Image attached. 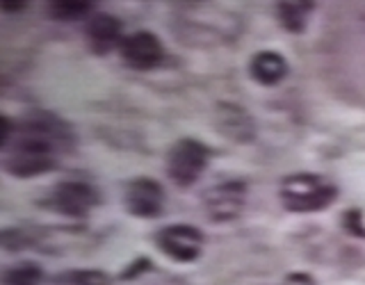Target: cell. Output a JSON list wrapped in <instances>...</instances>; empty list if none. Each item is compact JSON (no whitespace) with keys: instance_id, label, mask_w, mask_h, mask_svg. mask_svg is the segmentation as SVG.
<instances>
[{"instance_id":"obj_7","label":"cell","mask_w":365,"mask_h":285,"mask_svg":"<svg viewBox=\"0 0 365 285\" xmlns=\"http://www.w3.org/2000/svg\"><path fill=\"white\" fill-rule=\"evenodd\" d=\"M125 208L142 219H153L165 208V192L151 178H137L125 190Z\"/></svg>"},{"instance_id":"obj_6","label":"cell","mask_w":365,"mask_h":285,"mask_svg":"<svg viewBox=\"0 0 365 285\" xmlns=\"http://www.w3.org/2000/svg\"><path fill=\"white\" fill-rule=\"evenodd\" d=\"M123 62L130 68H137V71H148V68H155L165 57V48L160 39L153 32H133L130 37H125L119 46Z\"/></svg>"},{"instance_id":"obj_1","label":"cell","mask_w":365,"mask_h":285,"mask_svg":"<svg viewBox=\"0 0 365 285\" xmlns=\"http://www.w3.org/2000/svg\"><path fill=\"white\" fill-rule=\"evenodd\" d=\"M71 142L68 128L53 117H37L19 125L5 151V169L16 178H32L51 171L57 155Z\"/></svg>"},{"instance_id":"obj_8","label":"cell","mask_w":365,"mask_h":285,"mask_svg":"<svg viewBox=\"0 0 365 285\" xmlns=\"http://www.w3.org/2000/svg\"><path fill=\"white\" fill-rule=\"evenodd\" d=\"M51 199H53L55 210H60L62 214L85 217L98 203V194L94 187L87 185V182L68 180V182H60V185L53 190Z\"/></svg>"},{"instance_id":"obj_12","label":"cell","mask_w":365,"mask_h":285,"mask_svg":"<svg viewBox=\"0 0 365 285\" xmlns=\"http://www.w3.org/2000/svg\"><path fill=\"white\" fill-rule=\"evenodd\" d=\"M94 7V0H48V11L57 21L83 19Z\"/></svg>"},{"instance_id":"obj_2","label":"cell","mask_w":365,"mask_h":285,"mask_svg":"<svg viewBox=\"0 0 365 285\" xmlns=\"http://www.w3.org/2000/svg\"><path fill=\"white\" fill-rule=\"evenodd\" d=\"M281 203L290 212H317L336 201V187L315 174H294L281 182Z\"/></svg>"},{"instance_id":"obj_14","label":"cell","mask_w":365,"mask_h":285,"mask_svg":"<svg viewBox=\"0 0 365 285\" xmlns=\"http://www.w3.org/2000/svg\"><path fill=\"white\" fill-rule=\"evenodd\" d=\"M55 285H110V279L103 271L78 269V271H68L64 276H60Z\"/></svg>"},{"instance_id":"obj_3","label":"cell","mask_w":365,"mask_h":285,"mask_svg":"<svg viewBox=\"0 0 365 285\" xmlns=\"http://www.w3.org/2000/svg\"><path fill=\"white\" fill-rule=\"evenodd\" d=\"M208 165V148L197 140H180L171 148L167 160V174L180 187H190L199 180Z\"/></svg>"},{"instance_id":"obj_10","label":"cell","mask_w":365,"mask_h":285,"mask_svg":"<svg viewBox=\"0 0 365 285\" xmlns=\"http://www.w3.org/2000/svg\"><path fill=\"white\" fill-rule=\"evenodd\" d=\"M249 73L256 83L272 87V85H279L285 78V73H288V62H285L283 55H279V53L262 51V53L254 55V60L249 64Z\"/></svg>"},{"instance_id":"obj_15","label":"cell","mask_w":365,"mask_h":285,"mask_svg":"<svg viewBox=\"0 0 365 285\" xmlns=\"http://www.w3.org/2000/svg\"><path fill=\"white\" fill-rule=\"evenodd\" d=\"M28 0H0V7H3L7 14H16L23 7H26Z\"/></svg>"},{"instance_id":"obj_5","label":"cell","mask_w":365,"mask_h":285,"mask_svg":"<svg viewBox=\"0 0 365 285\" xmlns=\"http://www.w3.org/2000/svg\"><path fill=\"white\" fill-rule=\"evenodd\" d=\"M247 201V187L240 180H226L203 194V205L212 222H231L242 212Z\"/></svg>"},{"instance_id":"obj_13","label":"cell","mask_w":365,"mask_h":285,"mask_svg":"<svg viewBox=\"0 0 365 285\" xmlns=\"http://www.w3.org/2000/svg\"><path fill=\"white\" fill-rule=\"evenodd\" d=\"M43 279L41 269L34 262H21L5 271L3 283L5 285H39Z\"/></svg>"},{"instance_id":"obj_4","label":"cell","mask_w":365,"mask_h":285,"mask_svg":"<svg viewBox=\"0 0 365 285\" xmlns=\"http://www.w3.org/2000/svg\"><path fill=\"white\" fill-rule=\"evenodd\" d=\"M158 249L165 256H169L176 262H190L194 258H199L203 249V235L199 228H194L190 224H174L163 228L155 235Z\"/></svg>"},{"instance_id":"obj_11","label":"cell","mask_w":365,"mask_h":285,"mask_svg":"<svg viewBox=\"0 0 365 285\" xmlns=\"http://www.w3.org/2000/svg\"><path fill=\"white\" fill-rule=\"evenodd\" d=\"M313 11V0H279L277 14L288 32H302Z\"/></svg>"},{"instance_id":"obj_9","label":"cell","mask_w":365,"mask_h":285,"mask_svg":"<svg viewBox=\"0 0 365 285\" xmlns=\"http://www.w3.org/2000/svg\"><path fill=\"white\" fill-rule=\"evenodd\" d=\"M85 39L96 55H108L121 46V23L110 14L94 16L85 28Z\"/></svg>"}]
</instances>
